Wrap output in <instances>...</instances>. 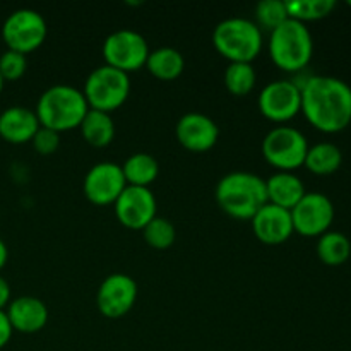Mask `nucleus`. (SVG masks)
Returning a JSON list of instances; mask_svg holds the SVG:
<instances>
[{"instance_id":"obj_1","label":"nucleus","mask_w":351,"mask_h":351,"mask_svg":"<svg viewBox=\"0 0 351 351\" xmlns=\"http://www.w3.org/2000/svg\"><path fill=\"white\" fill-rule=\"evenodd\" d=\"M300 91L302 113L312 127L336 134L351 123V88L345 81L332 75H312Z\"/></svg>"},{"instance_id":"obj_2","label":"nucleus","mask_w":351,"mask_h":351,"mask_svg":"<svg viewBox=\"0 0 351 351\" xmlns=\"http://www.w3.org/2000/svg\"><path fill=\"white\" fill-rule=\"evenodd\" d=\"M219 208L235 219H252L267 204L266 180L249 171H232L216 185Z\"/></svg>"},{"instance_id":"obj_3","label":"nucleus","mask_w":351,"mask_h":351,"mask_svg":"<svg viewBox=\"0 0 351 351\" xmlns=\"http://www.w3.org/2000/svg\"><path fill=\"white\" fill-rule=\"evenodd\" d=\"M88 110L82 91L74 86L55 84L40 96L34 113L41 127L60 134L79 129Z\"/></svg>"},{"instance_id":"obj_4","label":"nucleus","mask_w":351,"mask_h":351,"mask_svg":"<svg viewBox=\"0 0 351 351\" xmlns=\"http://www.w3.org/2000/svg\"><path fill=\"white\" fill-rule=\"evenodd\" d=\"M213 45L230 64H252L263 50V33L254 21L230 17L216 26Z\"/></svg>"},{"instance_id":"obj_5","label":"nucleus","mask_w":351,"mask_h":351,"mask_svg":"<svg viewBox=\"0 0 351 351\" xmlns=\"http://www.w3.org/2000/svg\"><path fill=\"white\" fill-rule=\"evenodd\" d=\"M314 53V41L308 27L295 19L285 21L271 31L269 55L276 67L285 72H298L305 69Z\"/></svg>"},{"instance_id":"obj_6","label":"nucleus","mask_w":351,"mask_h":351,"mask_svg":"<svg viewBox=\"0 0 351 351\" xmlns=\"http://www.w3.org/2000/svg\"><path fill=\"white\" fill-rule=\"evenodd\" d=\"M82 95L91 110L105 113L119 110L130 95L129 74L110 65H101L88 75Z\"/></svg>"},{"instance_id":"obj_7","label":"nucleus","mask_w":351,"mask_h":351,"mask_svg":"<svg viewBox=\"0 0 351 351\" xmlns=\"http://www.w3.org/2000/svg\"><path fill=\"white\" fill-rule=\"evenodd\" d=\"M308 147L304 134L288 125L274 127L263 141L264 160L276 170L288 173L304 167Z\"/></svg>"},{"instance_id":"obj_8","label":"nucleus","mask_w":351,"mask_h":351,"mask_svg":"<svg viewBox=\"0 0 351 351\" xmlns=\"http://www.w3.org/2000/svg\"><path fill=\"white\" fill-rule=\"evenodd\" d=\"M47 21L38 10L17 9L2 24V40L7 50L27 55L38 50L47 38Z\"/></svg>"},{"instance_id":"obj_9","label":"nucleus","mask_w":351,"mask_h":351,"mask_svg":"<svg viewBox=\"0 0 351 351\" xmlns=\"http://www.w3.org/2000/svg\"><path fill=\"white\" fill-rule=\"evenodd\" d=\"M146 38L132 29H119L108 34L103 43V58L110 67L125 74L146 67L149 57Z\"/></svg>"},{"instance_id":"obj_10","label":"nucleus","mask_w":351,"mask_h":351,"mask_svg":"<svg viewBox=\"0 0 351 351\" xmlns=\"http://www.w3.org/2000/svg\"><path fill=\"white\" fill-rule=\"evenodd\" d=\"M290 213L295 232L308 239L329 232L335 219V206L321 192H307Z\"/></svg>"},{"instance_id":"obj_11","label":"nucleus","mask_w":351,"mask_h":351,"mask_svg":"<svg viewBox=\"0 0 351 351\" xmlns=\"http://www.w3.org/2000/svg\"><path fill=\"white\" fill-rule=\"evenodd\" d=\"M137 300V283L123 273H113L101 281L96 305L103 317L120 319L129 314Z\"/></svg>"},{"instance_id":"obj_12","label":"nucleus","mask_w":351,"mask_h":351,"mask_svg":"<svg viewBox=\"0 0 351 351\" xmlns=\"http://www.w3.org/2000/svg\"><path fill=\"white\" fill-rule=\"evenodd\" d=\"M259 110L271 122L283 123L295 119L302 112L300 86L285 79L269 82L259 93Z\"/></svg>"},{"instance_id":"obj_13","label":"nucleus","mask_w":351,"mask_h":351,"mask_svg":"<svg viewBox=\"0 0 351 351\" xmlns=\"http://www.w3.org/2000/svg\"><path fill=\"white\" fill-rule=\"evenodd\" d=\"M127 187L122 167L113 161H101L86 173L82 191L86 199L95 206L115 204Z\"/></svg>"},{"instance_id":"obj_14","label":"nucleus","mask_w":351,"mask_h":351,"mask_svg":"<svg viewBox=\"0 0 351 351\" xmlns=\"http://www.w3.org/2000/svg\"><path fill=\"white\" fill-rule=\"evenodd\" d=\"M115 216L129 230H141L156 218V197L147 187H132L127 185L115 204Z\"/></svg>"},{"instance_id":"obj_15","label":"nucleus","mask_w":351,"mask_h":351,"mask_svg":"<svg viewBox=\"0 0 351 351\" xmlns=\"http://www.w3.org/2000/svg\"><path fill=\"white\" fill-rule=\"evenodd\" d=\"M175 136L180 146L191 153H206L218 143L219 129L211 117L191 112L180 117L175 125Z\"/></svg>"},{"instance_id":"obj_16","label":"nucleus","mask_w":351,"mask_h":351,"mask_svg":"<svg viewBox=\"0 0 351 351\" xmlns=\"http://www.w3.org/2000/svg\"><path fill=\"white\" fill-rule=\"evenodd\" d=\"M250 223L256 239L266 245H280L295 233L291 213L269 202L256 213Z\"/></svg>"},{"instance_id":"obj_17","label":"nucleus","mask_w":351,"mask_h":351,"mask_svg":"<svg viewBox=\"0 0 351 351\" xmlns=\"http://www.w3.org/2000/svg\"><path fill=\"white\" fill-rule=\"evenodd\" d=\"M7 319L14 331L23 335H34L41 331L48 322V308L40 298L19 297L7 305Z\"/></svg>"},{"instance_id":"obj_18","label":"nucleus","mask_w":351,"mask_h":351,"mask_svg":"<svg viewBox=\"0 0 351 351\" xmlns=\"http://www.w3.org/2000/svg\"><path fill=\"white\" fill-rule=\"evenodd\" d=\"M40 127L34 110L26 106H9L0 113V137L5 143H31Z\"/></svg>"},{"instance_id":"obj_19","label":"nucleus","mask_w":351,"mask_h":351,"mask_svg":"<svg viewBox=\"0 0 351 351\" xmlns=\"http://www.w3.org/2000/svg\"><path fill=\"white\" fill-rule=\"evenodd\" d=\"M266 192L269 204L288 209V211H291L307 194L304 182L297 175L288 173V171H278L273 177L267 178Z\"/></svg>"},{"instance_id":"obj_20","label":"nucleus","mask_w":351,"mask_h":351,"mask_svg":"<svg viewBox=\"0 0 351 351\" xmlns=\"http://www.w3.org/2000/svg\"><path fill=\"white\" fill-rule=\"evenodd\" d=\"M79 129L86 143L93 147L110 146L115 137V123H113L112 115L99 110L89 108Z\"/></svg>"},{"instance_id":"obj_21","label":"nucleus","mask_w":351,"mask_h":351,"mask_svg":"<svg viewBox=\"0 0 351 351\" xmlns=\"http://www.w3.org/2000/svg\"><path fill=\"white\" fill-rule=\"evenodd\" d=\"M146 67L151 72V75L160 79V81H175L184 72L185 60L184 55L178 50L171 47H163L149 51Z\"/></svg>"},{"instance_id":"obj_22","label":"nucleus","mask_w":351,"mask_h":351,"mask_svg":"<svg viewBox=\"0 0 351 351\" xmlns=\"http://www.w3.org/2000/svg\"><path fill=\"white\" fill-rule=\"evenodd\" d=\"M120 167H122L127 185H132V187L149 189V185L160 175V165H158L156 158L147 153L132 154Z\"/></svg>"},{"instance_id":"obj_23","label":"nucleus","mask_w":351,"mask_h":351,"mask_svg":"<svg viewBox=\"0 0 351 351\" xmlns=\"http://www.w3.org/2000/svg\"><path fill=\"white\" fill-rule=\"evenodd\" d=\"M343 163V154L336 144L332 143H319L315 146L308 147L307 156H305L304 167L311 173L321 175H332L339 170Z\"/></svg>"},{"instance_id":"obj_24","label":"nucleus","mask_w":351,"mask_h":351,"mask_svg":"<svg viewBox=\"0 0 351 351\" xmlns=\"http://www.w3.org/2000/svg\"><path fill=\"white\" fill-rule=\"evenodd\" d=\"M317 256L326 266H341L351 256V243L348 237L339 232H326L319 237Z\"/></svg>"},{"instance_id":"obj_25","label":"nucleus","mask_w":351,"mask_h":351,"mask_svg":"<svg viewBox=\"0 0 351 351\" xmlns=\"http://www.w3.org/2000/svg\"><path fill=\"white\" fill-rule=\"evenodd\" d=\"M257 74L252 64H230L226 67L223 82L233 96H247L256 88Z\"/></svg>"},{"instance_id":"obj_26","label":"nucleus","mask_w":351,"mask_h":351,"mask_svg":"<svg viewBox=\"0 0 351 351\" xmlns=\"http://www.w3.org/2000/svg\"><path fill=\"white\" fill-rule=\"evenodd\" d=\"M335 0H293V2H287L288 17L304 24L307 21L324 19L335 10Z\"/></svg>"},{"instance_id":"obj_27","label":"nucleus","mask_w":351,"mask_h":351,"mask_svg":"<svg viewBox=\"0 0 351 351\" xmlns=\"http://www.w3.org/2000/svg\"><path fill=\"white\" fill-rule=\"evenodd\" d=\"M143 237L149 247L156 250H168L177 240L175 225L167 218L156 216L143 230Z\"/></svg>"},{"instance_id":"obj_28","label":"nucleus","mask_w":351,"mask_h":351,"mask_svg":"<svg viewBox=\"0 0 351 351\" xmlns=\"http://www.w3.org/2000/svg\"><path fill=\"white\" fill-rule=\"evenodd\" d=\"M287 2L281 0H263L256 5V24L266 31H274L278 26L288 21Z\"/></svg>"},{"instance_id":"obj_29","label":"nucleus","mask_w":351,"mask_h":351,"mask_svg":"<svg viewBox=\"0 0 351 351\" xmlns=\"http://www.w3.org/2000/svg\"><path fill=\"white\" fill-rule=\"evenodd\" d=\"M26 69V55L12 50H5L0 55V75H2L3 81H17V79L23 77Z\"/></svg>"},{"instance_id":"obj_30","label":"nucleus","mask_w":351,"mask_h":351,"mask_svg":"<svg viewBox=\"0 0 351 351\" xmlns=\"http://www.w3.org/2000/svg\"><path fill=\"white\" fill-rule=\"evenodd\" d=\"M31 144H33L34 151H36L38 154L50 156V154H53L55 151L58 149V146H60V134L55 132V130L40 127V130L34 134Z\"/></svg>"},{"instance_id":"obj_31","label":"nucleus","mask_w":351,"mask_h":351,"mask_svg":"<svg viewBox=\"0 0 351 351\" xmlns=\"http://www.w3.org/2000/svg\"><path fill=\"white\" fill-rule=\"evenodd\" d=\"M12 326H10L9 319H7V314L5 311H0V350L3 348V346H7V343L10 341V338H12Z\"/></svg>"},{"instance_id":"obj_32","label":"nucleus","mask_w":351,"mask_h":351,"mask_svg":"<svg viewBox=\"0 0 351 351\" xmlns=\"http://www.w3.org/2000/svg\"><path fill=\"white\" fill-rule=\"evenodd\" d=\"M10 304V285L7 283L5 278L0 276V311Z\"/></svg>"},{"instance_id":"obj_33","label":"nucleus","mask_w":351,"mask_h":351,"mask_svg":"<svg viewBox=\"0 0 351 351\" xmlns=\"http://www.w3.org/2000/svg\"><path fill=\"white\" fill-rule=\"evenodd\" d=\"M7 259H9V250H7L5 242L0 239V269H3V266L7 264Z\"/></svg>"},{"instance_id":"obj_34","label":"nucleus","mask_w":351,"mask_h":351,"mask_svg":"<svg viewBox=\"0 0 351 351\" xmlns=\"http://www.w3.org/2000/svg\"><path fill=\"white\" fill-rule=\"evenodd\" d=\"M3 84H5V81H3V79H2V75H0V93H2V89H3Z\"/></svg>"},{"instance_id":"obj_35","label":"nucleus","mask_w":351,"mask_h":351,"mask_svg":"<svg viewBox=\"0 0 351 351\" xmlns=\"http://www.w3.org/2000/svg\"><path fill=\"white\" fill-rule=\"evenodd\" d=\"M348 5H350V7H351V0H350V2H348Z\"/></svg>"}]
</instances>
